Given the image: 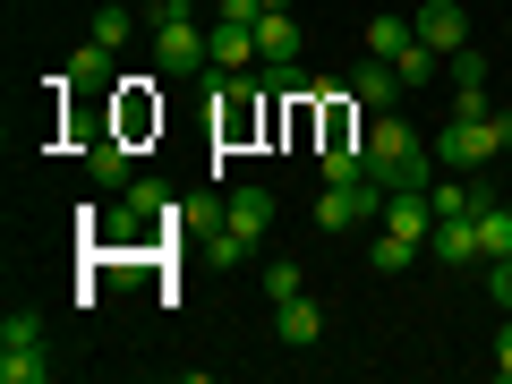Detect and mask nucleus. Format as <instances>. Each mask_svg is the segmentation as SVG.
Returning <instances> with one entry per match:
<instances>
[{
    "mask_svg": "<svg viewBox=\"0 0 512 384\" xmlns=\"http://www.w3.org/2000/svg\"><path fill=\"white\" fill-rule=\"evenodd\" d=\"M359 146H367V180H376V188H436V180H427V171H436V146H427L402 111H367Z\"/></svg>",
    "mask_w": 512,
    "mask_h": 384,
    "instance_id": "obj_1",
    "label": "nucleus"
},
{
    "mask_svg": "<svg viewBox=\"0 0 512 384\" xmlns=\"http://www.w3.org/2000/svg\"><path fill=\"white\" fill-rule=\"evenodd\" d=\"M154 69L163 77H197L214 69V52H205V26L188 0H154Z\"/></svg>",
    "mask_w": 512,
    "mask_h": 384,
    "instance_id": "obj_2",
    "label": "nucleus"
},
{
    "mask_svg": "<svg viewBox=\"0 0 512 384\" xmlns=\"http://www.w3.org/2000/svg\"><path fill=\"white\" fill-rule=\"evenodd\" d=\"M427 146H436V163H453V171H487L495 154L512 146V111H487V120H444V128H427Z\"/></svg>",
    "mask_w": 512,
    "mask_h": 384,
    "instance_id": "obj_3",
    "label": "nucleus"
},
{
    "mask_svg": "<svg viewBox=\"0 0 512 384\" xmlns=\"http://www.w3.org/2000/svg\"><path fill=\"white\" fill-rule=\"evenodd\" d=\"M52 359H43V316L35 308H9L0 316V384H43Z\"/></svg>",
    "mask_w": 512,
    "mask_h": 384,
    "instance_id": "obj_4",
    "label": "nucleus"
},
{
    "mask_svg": "<svg viewBox=\"0 0 512 384\" xmlns=\"http://www.w3.org/2000/svg\"><path fill=\"white\" fill-rule=\"evenodd\" d=\"M256 60H265V86H299V18L291 9L256 18Z\"/></svg>",
    "mask_w": 512,
    "mask_h": 384,
    "instance_id": "obj_5",
    "label": "nucleus"
},
{
    "mask_svg": "<svg viewBox=\"0 0 512 384\" xmlns=\"http://www.w3.org/2000/svg\"><path fill=\"white\" fill-rule=\"evenodd\" d=\"M376 214H384L376 180H325V197H316V231H350V222H376Z\"/></svg>",
    "mask_w": 512,
    "mask_h": 384,
    "instance_id": "obj_6",
    "label": "nucleus"
},
{
    "mask_svg": "<svg viewBox=\"0 0 512 384\" xmlns=\"http://www.w3.org/2000/svg\"><path fill=\"white\" fill-rule=\"evenodd\" d=\"M410 26H419V43H427V52H444V60L470 52V9H461V0H427Z\"/></svg>",
    "mask_w": 512,
    "mask_h": 384,
    "instance_id": "obj_7",
    "label": "nucleus"
},
{
    "mask_svg": "<svg viewBox=\"0 0 512 384\" xmlns=\"http://www.w3.org/2000/svg\"><path fill=\"white\" fill-rule=\"evenodd\" d=\"M205 52H214V77H248V69H265V60H256V26H231V18L205 26Z\"/></svg>",
    "mask_w": 512,
    "mask_h": 384,
    "instance_id": "obj_8",
    "label": "nucleus"
},
{
    "mask_svg": "<svg viewBox=\"0 0 512 384\" xmlns=\"http://www.w3.org/2000/svg\"><path fill=\"white\" fill-rule=\"evenodd\" d=\"M274 333H282V350H316V342H325V308H316L308 291L274 299Z\"/></svg>",
    "mask_w": 512,
    "mask_h": 384,
    "instance_id": "obj_9",
    "label": "nucleus"
},
{
    "mask_svg": "<svg viewBox=\"0 0 512 384\" xmlns=\"http://www.w3.org/2000/svg\"><path fill=\"white\" fill-rule=\"evenodd\" d=\"M274 214H282V205H274V188H256V180L222 197V222H231L239 239H265V231H274Z\"/></svg>",
    "mask_w": 512,
    "mask_h": 384,
    "instance_id": "obj_10",
    "label": "nucleus"
},
{
    "mask_svg": "<svg viewBox=\"0 0 512 384\" xmlns=\"http://www.w3.org/2000/svg\"><path fill=\"white\" fill-rule=\"evenodd\" d=\"M427 256L453 265V274H470V265H478V222H470V214H461V222H436V231H427Z\"/></svg>",
    "mask_w": 512,
    "mask_h": 384,
    "instance_id": "obj_11",
    "label": "nucleus"
},
{
    "mask_svg": "<svg viewBox=\"0 0 512 384\" xmlns=\"http://www.w3.org/2000/svg\"><path fill=\"white\" fill-rule=\"evenodd\" d=\"M478 265H495V256H512V197H487L478 205Z\"/></svg>",
    "mask_w": 512,
    "mask_h": 384,
    "instance_id": "obj_12",
    "label": "nucleus"
},
{
    "mask_svg": "<svg viewBox=\"0 0 512 384\" xmlns=\"http://www.w3.org/2000/svg\"><path fill=\"white\" fill-rule=\"evenodd\" d=\"M350 94H359V111H393V103H402V77H393V60H359Z\"/></svg>",
    "mask_w": 512,
    "mask_h": 384,
    "instance_id": "obj_13",
    "label": "nucleus"
},
{
    "mask_svg": "<svg viewBox=\"0 0 512 384\" xmlns=\"http://www.w3.org/2000/svg\"><path fill=\"white\" fill-rule=\"evenodd\" d=\"M111 60H120V52H111V43H77V52H69V86H111Z\"/></svg>",
    "mask_w": 512,
    "mask_h": 384,
    "instance_id": "obj_14",
    "label": "nucleus"
},
{
    "mask_svg": "<svg viewBox=\"0 0 512 384\" xmlns=\"http://www.w3.org/2000/svg\"><path fill=\"white\" fill-rule=\"evenodd\" d=\"M367 265H376V274H410V265H419V239L376 231V239H367Z\"/></svg>",
    "mask_w": 512,
    "mask_h": 384,
    "instance_id": "obj_15",
    "label": "nucleus"
},
{
    "mask_svg": "<svg viewBox=\"0 0 512 384\" xmlns=\"http://www.w3.org/2000/svg\"><path fill=\"white\" fill-rule=\"evenodd\" d=\"M436 60H444V52H427V43L410 35L402 52H393V77H402V86H436Z\"/></svg>",
    "mask_w": 512,
    "mask_h": 384,
    "instance_id": "obj_16",
    "label": "nucleus"
},
{
    "mask_svg": "<svg viewBox=\"0 0 512 384\" xmlns=\"http://www.w3.org/2000/svg\"><path fill=\"white\" fill-rule=\"evenodd\" d=\"M410 35H419L410 18H367V60H393V52H402Z\"/></svg>",
    "mask_w": 512,
    "mask_h": 384,
    "instance_id": "obj_17",
    "label": "nucleus"
},
{
    "mask_svg": "<svg viewBox=\"0 0 512 384\" xmlns=\"http://www.w3.org/2000/svg\"><path fill=\"white\" fill-rule=\"evenodd\" d=\"M94 43H111V52H128V35H137V18H128L120 0H111V9H94V26H86Z\"/></svg>",
    "mask_w": 512,
    "mask_h": 384,
    "instance_id": "obj_18",
    "label": "nucleus"
},
{
    "mask_svg": "<svg viewBox=\"0 0 512 384\" xmlns=\"http://www.w3.org/2000/svg\"><path fill=\"white\" fill-rule=\"evenodd\" d=\"M86 163H94V180H111V188L128 180V154H120V137H94V146H86Z\"/></svg>",
    "mask_w": 512,
    "mask_h": 384,
    "instance_id": "obj_19",
    "label": "nucleus"
},
{
    "mask_svg": "<svg viewBox=\"0 0 512 384\" xmlns=\"http://www.w3.org/2000/svg\"><path fill=\"white\" fill-rule=\"evenodd\" d=\"M128 214H154V222H163V214H171V197H163L154 180H128Z\"/></svg>",
    "mask_w": 512,
    "mask_h": 384,
    "instance_id": "obj_20",
    "label": "nucleus"
},
{
    "mask_svg": "<svg viewBox=\"0 0 512 384\" xmlns=\"http://www.w3.org/2000/svg\"><path fill=\"white\" fill-rule=\"evenodd\" d=\"M291 291H308V274L299 265H265V299H291Z\"/></svg>",
    "mask_w": 512,
    "mask_h": 384,
    "instance_id": "obj_21",
    "label": "nucleus"
},
{
    "mask_svg": "<svg viewBox=\"0 0 512 384\" xmlns=\"http://www.w3.org/2000/svg\"><path fill=\"white\" fill-rule=\"evenodd\" d=\"M487 111H495L487 86H453V120H487Z\"/></svg>",
    "mask_w": 512,
    "mask_h": 384,
    "instance_id": "obj_22",
    "label": "nucleus"
},
{
    "mask_svg": "<svg viewBox=\"0 0 512 384\" xmlns=\"http://www.w3.org/2000/svg\"><path fill=\"white\" fill-rule=\"evenodd\" d=\"M487 299L512 316V256H495V265H487Z\"/></svg>",
    "mask_w": 512,
    "mask_h": 384,
    "instance_id": "obj_23",
    "label": "nucleus"
},
{
    "mask_svg": "<svg viewBox=\"0 0 512 384\" xmlns=\"http://www.w3.org/2000/svg\"><path fill=\"white\" fill-rule=\"evenodd\" d=\"M453 86H487V60H478V52H453Z\"/></svg>",
    "mask_w": 512,
    "mask_h": 384,
    "instance_id": "obj_24",
    "label": "nucleus"
},
{
    "mask_svg": "<svg viewBox=\"0 0 512 384\" xmlns=\"http://www.w3.org/2000/svg\"><path fill=\"white\" fill-rule=\"evenodd\" d=\"M495 376L512 384V316H504V325H495Z\"/></svg>",
    "mask_w": 512,
    "mask_h": 384,
    "instance_id": "obj_25",
    "label": "nucleus"
},
{
    "mask_svg": "<svg viewBox=\"0 0 512 384\" xmlns=\"http://www.w3.org/2000/svg\"><path fill=\"white\" fill-rule=\"evenodd\" d=\"M222 18H231V26H256L265 9H256V0H222Z\"/></svg>",
    "mask_w": 512,
    "mask_h": 384,
    "instance_id": "obj_26",
    "label": "nucleus"
},
{
    "mask_svg": "<svg viewBox=\"0 0 512 384\" xmlns=\"http://www.w3.org/2000/svg\"><path fill=\"white\" fill-rule=\"evenodd\" d=\"M256 9H291V0H256Z\"/></svg>",
    "mask_w": 512,
    "mask_h": 384,
    "instance_id": "obj_27",
    "label": "nucleus"
}]
</instances>
